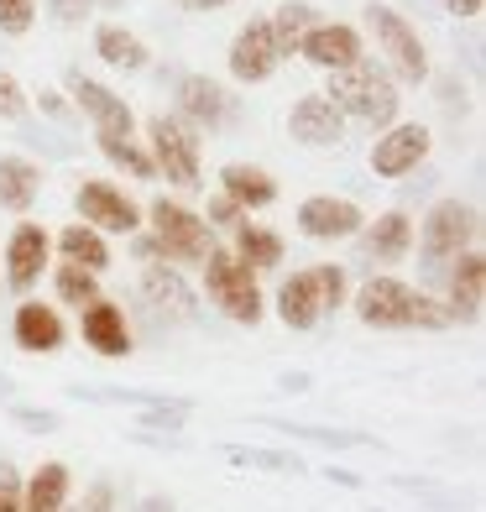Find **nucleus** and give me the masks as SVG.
Returning <instances> with one entry per match:
<instances>
[{
  "label": "nucleus",
  "mask_w": 486,
  "mask_h": 512,
  "mask_svg": "<svg viewBox=\"0 0 486 512\" xmlns=\"http://www.w3.org/2000/svg\"><path fill=\"white\" fill-rule=\"evenodd\" d=\"M147 225L136 230V256L142 262H162V267H204V256L215 251V230L204 225V215H194L189 204H178V199H152L147 204Z\"/></svg>",
  "instance_id": "1"
},
{
  "label": "nucleus",
  "mask_w": 486,
  "mask_h": 512,
  "mask_svg": "<svg viewBox=\"0 0 486 512\" xmlns=\"http://www.w3.org/2000/svg\"><path fill=\"white\" fill-rule=\"evenodd\" d=\"M356 319L372 330H450V304L398 283V277H366L356 288Z\"/></svg>",
  "instance_id": "2"
},
{
  "label": "nucleus",
  "mask_w": 486,
  "mask_h": 512,
  "mask_svg": "<svg viewBox=\"0 0 486 512\" xmlns=\"http://www.w3.org/2000/svg\"><path fill=\"white\" fill-rule=\"evenodd\" d=\"M324 100H330L340 115H356V121H366V126H398V84H392V74H382L372 58L340 68V74L330 79V95Z\"/></svg>",
  "instance_id": "3"
},
{
  "label": "nucleus",
  "mask_w": 486,
  "mask_h": 512,
  "mask_svg": "<svg viewBox=\"0 0 486 512\" xmlns=\"http://www.w3.org/2000/svg\"><path fill=\"white\" fill-rule=\"evenodd\" d=\"M204 293H210V304H215L225 319H236V324H257V319H262L257 272L241 267L225 246H215L210 256H204Z\"/></svg>",
  "instance_id": "4"
},
{
  "label": "nucleus",
  "mask_w": 486,
  "mask_h": 512,
  "mask_svg": "<svg viewBox=\"0 0 486 512\" xmlns=\"http://www.w3.org/2000/svg\"><path fill=\"white\" fill-rule=\"evenodd\" d=\"M366 32L377 37V53L387 58L392 79H403V84L429 79V53H424L419 32L408 27V16H398L392 6H366Z\"/></svg>",
  "instance_id": "5"
},
{
  "label": "nucleus",
  "mask_w": 486,
  "mask_h": 512,
  "mask_svg": "<svg viewBox=\"0 0 486 512\" xmlns=\"http://www.w3.org/2000/svg\"><path fill=\"white\" fill-rule=\"evenodd\" d=\"M147 157L168 183L199 189V131L183 126L178 115H152L147 121Z\"/></svg>",
  "instance_id": "6"
},
{
  "label": "nucleus",
  "mask_w": 486,
  "mask_h": 512,
  "mask_svg": "<svg viewBox=\"0 0 486 512\" xmlns=\"http://www.w3.org/2000/svg\"><path fill=\"white\" fill-rule=\"evenodd\" d=\"M419 251L429 267H445L460 251H476V209L460 199H439L419 225Z\"/></svg>",
  "instance_id": "7"
},
{
  "label": "nucleus",
  "mask_w": 486,
  "mask_h": 512,
  "mask_svg": "<svg viewBox=\"0 0 486 512\" xmlns=\"http://www.w3.org/2000/svg\"><path fill=\"white\" fill-rule=\"evenodd\" d=\"M74 204H79V225L100 230V236H136L142 230V204L126 189H115V183L84 178L74 189Z\"/></svg>",
  "instance_id": "8"
},
{
  "label": "nucleus",
  "mask_w": 486,
  "mask_h": 512,
  "mask_svg": "<svg viewBox=\"0 0 486 512\" xmlns=\"http://www.w3.org/2000/svg\"><path fill=\"white\" fill-rule=\"evenodd\" d=\"M68 95H74V105L89 115V126H95V142H131L136 115H131V105L115 95V89H105L100 79L68 74Z\"/></svg>",
  "instance_id": "9"
},
{
  "label": "nucleus",
  "mask_w": 486,
  "mask_h": 512,
  "mask_svg": "<svg viewBox=\"0 0 486 512\" xmlns=\"http://www.w3.org/2000/svg\"><path fill=\"white\" fill-rule=\"evenodd\" d=\"M361 204L351 199H335V194H314L298 204V230H304L309 241H345V236H361Z\"/></svg>",
  "instance_id": "10"
},
{
  "label": "nucleus",
  "mask_w": 486,
  "mask_h": 512,
  "mask_svg": "<svg viewBox=\"0 0 486 512\" xmlns=\"http://www.w3.org/2000/svg\"><path fill=\"white\" fill-rule=\"evenodd\" d=\"M429 157V126L419 121H403V126H387L372 147V173L377 178H403L413 173L419 162Z\"/></svg>",
  "instance_id": "11"
},
{
  "label": "nucleus",
  "mask_w": 486,
  "mask_h": 512,
  "mask_svg": "<svg viewBox=\"0 0 486 512\" xmlns=\"http://www.w3.org/2000/svg\"><path fill=\"white\" fill-rule=\"evenodd\" d=\"M298 58H309L314 68H330V74H340V68L361 63V32L345 27V21H319V27L304 32V42H298Z\"/></svg>",
  "instance_id": "12"
},
{
  "label": "nucleus",
  "mask_w": 486,
  "mask_h": 512,
  "mask_svg": "<svg viewBox=\"0 0 486 512\" xmlns=\"http://www.w3.org/2000/svg\"><path fill=\"white\" fill-rule=\"evenodd\" d=\"M48 262H53V236H48V230H42V225H16L11 241H6V277H11V288L27 293Z\"/></svg>",
  "instance_id": "13"
},
{
  "label": "nucleus",
  "mask_w": 486,
  "mask_h": 512,
  "mask_svg": "<svg viewBox=\"0 0 486 512\" xmlns=\"http://www.w3.org/2000/svg\"><path fill=\"white\" fill-rule=\"evenodd\" d=\"M277 48H272V27L267 21H246V27L236 32V42H230V74H236L241 84H262L277 74Z\"/></svg>",
  "instance_id": "14"
},
{
  "label": "nucleus",
  "mask_w": 486,
  "mask_h": 512,
  "mask_svg": "<svg viewBox=\"0 0 486 512\" xmlns=\"http://www.w3.org/2000/svg\"><path fill=\"white\" fill-rule=\"evenodd\" d=\"M79 335L89 351L100 356H131V324H126V309L110 304V298H95V304L79 309Z\"/></svg>",
  "instance_id": "15"
},
{
  "label": "nucleus",
  "mask_w": 486,
  "mask_h": 512,
  "mask_svg": "<svg viewBox=\"0 0 486 512\" xmlns=\"http://www.w3.org/2000/svg\"><path fill=\"white\" fill-rule=\"evenodd\" d=\"M178 105H183L178 121L183 126H199V131H215V126L230 121V95L210 74H189V79H183L178 84Z\"/></svg>",
  "instance_id": "16"
},
{
  "label": "nucleus",
  "mask_w": 486,
  "mask_h": 512,
  "mask_svg": "<svg viewBox=\"0 0 486 512\" xmlns=\"http://www.w3.org/2000/svg\"><path fill=\"white\" fill-rule=\"evenodd\" d=\"M288 131H293V142H304V147H335L345 136V115L324 95H304L288 115Z\"/></svg>",
  "instance_id": "17"
},
{
  "label": "nucleus",
  "mask_w": 486,
  "mask_h": 512,
  "mask_svg": "<svg viewBox=\"0 0 486 512\" xmlns=\"http://www.w3.org/2000/svg\"><path fill=\"white\" fill-rule=\"evenodd\" d=\"M220 194L236 204L241 215H251V209L277 204V178L267 168H251V162H225L220 168Z\"/></svg>",
  "instance_id": "18"
},
{
  "label": "nucleus",
  "mask_w": 486,
  "mask_h": 512,
  "mask_svg": "<svg viewBox=\"0 0 486 512\" xmlns=\"http://www.w3.org/2000/svg\"><path fill=\"white\" fill-rule=\"evenodd\" d=\"M277 319L288 324V330H314L324 319V304H319V283H314V267L283 277V288H277Z\"/></svg>",
  "instance_id": "19"
},
{
  "label": "nucleus",
  "mask_w": 486,
  "mask_h": 512,
  "mask_svg": "<svg viewBox=\"0 0 486 512\" xmlns=\"http://www.w3.org/2000/svg\"><path fill=\"white\" fill-rule=\"evenodd\" d=\"M11 335H16L21 351H32V356H53L58 345L68 340L63 314L48 309V304H21V309H16V324H11Z\"/></svg>",
  "instance_id": "20"
},
{
  "label": "nucleus",
  "mask_w": 486,
  "mask_h": 512,
  "mask_svg": "<svg viewBox=\"0 0 486 512\" xmlns=\"http://www.w3.org/2000/svg\"><path fill=\"white\" fill-rule=\"evenodd\" d=\"M361 246L372 262L392 267V262H403L408 246H413V220L403 215V209H392V215H377L372 225H361Z\"/></svg>",
  "instance_id": "21"
},
{
  "label": "nucleus",
  "mask_w": 486,
  "mask_h": 512,
  "mask_svg": "<svg viewBox=\"0 0 486 512\" xmlns=\"http://www.w3.org/2000/svg\"><path fill=\"white\" fill-rule=\"evenodd\" d=\"M230 256H236L241 267H251V272H272V267H283V236L277 230H267V225H251V220H241L236 230H230Z\"/></svg>",
  "instance_id": "22"
},
{
  "label": "nucleus",
  "mask_w": 486,
  "mask_h": 512,
  "mask_svg": "<svg viewBox=\"0 0 486 512\" xmlns=\"http://www.w3.org/2000/svg\"><path fill=\"white\" fill-rule=\"evenodd\" d=\"M481 293H486V262L481 251H460L450 272V314L455 319H481Z\"/></svg>",
  "instance_id": "23"
},
{
  "label": "nucleus",
  "mask_w": 486,
  "mask_h": 512,
  "mask_svg": "<svg viewBox=\"0 0 486 512\" xmlns=\"http://www.w3.org/2000/svg\"><path fill=\"white\" fill-rule=\"evenodd\" d=\"M68 507V465L42 460L37 471L21 481V512H63Z\"/></svg>",
  "instance_id": "24"
},
{
  "label": "nucleus",
  "mask_w": 486,
  "mask_h": 512,
  "mask_svg": "<svg viewBox=\"0 0 486 512\" xmlns=\"http://www.w3.org/2000/svg\"><path fill=\"white\" fill-rule=\"evenodd\" d=\"M42 194V168L32 157H0V209L27 215Z\"/></svg>",
  "instance_id": "25"
},
{
  "label": "nucleus",
  "mask_w": 486,
  "mask_h": 512,
  "mask_svg": "<svg viewBox=\"0 0 486 512\" xmlns=\"http://www.w3.org/2000/svg\"><path fill=\"white\" fill-rule=\"evenodd\" d=\"M58 251H63V262H74V267L95 272V277L110 267V246H105L100 230H89V225H63L58 230Z\"/></svg>",
  "instance_id": "26"
},
{
  "label": "nucleus",
  "mask_w": 486,
  "mask_h": 512,
  "mask_svg": "<svg viewBox=\"0 0 486 512\" xmlns=\"http://www.w3.org/2000/svg\"><path fill=\"white\" fill-rule=\"evenodd\" d=\"M267 27H272V48H277V58H293V53H298V42H304V32L319 27V11L304 6V0H288V6H277V16H267Z\"/></svg>",
  "instance_id": "27"
},
{
  "label": "nucleus",
  "mask_w": 486,
  "mask_h": 512,
  "mask_svg": "<svg viewBox=\"0 0 486 512\" xmlns=\"http://www.w3.org/2000/svg\"><path fill=\"white\" fill-rule=\"evenodd\" d=\"M142 293L152 298L157 309H173V314H183V319L194 314V293H189V283L178 277V267H162V262H152V267L142 272Z\"/></svg>",
  "instance_id": "28"
},
{
  "label": "nucleus",
  "mask_w": 486,
  "mask_h": 512,
  "mask_svg": "<svg viewBox=\"0 0 486 512\" xmlns=\"http://www.w3.org/2000/svg\"><path fill=\"white\" fill-rule=\"evenodd\" d=\"M95 53L110 68H147V42L136 32H126V27H100L95 32Z\"/></svg>",
  "instance_id": "29"
},
{
  "label": "nucleus",
  "mask_w": 486,
  "mask_h": 512,
  "mask_svg": "<svg viewBox=\"0 0 486 512\" xmlns=\"http://www.w3.org/2000/svg\"><path fill=\"white\" fill-rule=\"evenodd\" d=\"M53 288H58L63 304L84 309V304H95V298H100V277L84 272V267H74V262H63V267H53Z\"/></svg>",
  "instance_id": "30"
},
{
  "label": "nucleus",
  "mask_w": 486,
  "mask_h": 512,
  "mask_svg": "<svg viewBox=\"0 0 486 512\" xmlns=\"http://www.w3.org/2000/svg\"><path fill=\"white\" fill-rule=\"evenodd\" d=\"M100 152L115 162V168H126L131 178H157V168H152L147 147H136V142H100Z\"/></svg>",
  "instance_id": "31"
},
{
  "label": "nucleus",
  "mask_w": 486,
  "mask_h": 512,
  "mask_svg": "<svg viewBox=\"0 0 486 512\" xmlns=\"http://www.w3.org/2000/svg\"><path fill=\"white\" fill-rule=\"evenodd\" d=\"M314 283H319V304H324V314L340 309V304H345V293H351V283H345V267H335V262H319V267H314Z\"/></svg>",
  "instance_id": "32"
},
{
  "label": "nucleus",
  "mask_w": 486,
  "mask_h": 512,
  "mask_svg": "<svg viewBox=\"0 0 486 512\" xmlns=\"http://www.w3.org/2000/svg\"><path fill=\"white\" fill-rule=\"evenodd\" d=\"M37 21V0H0V32L6 37H27Z\"/></svg>",
  "instance_id": "33"
},
{
  "label": "nucleus",
  "mask_w": 486,
  "mask_h": 512,
  "mask_svg": "<svg viewBox=\"0 0 486 512\" xmlns=\"http://www.w3.org/2000/svg\"><path fill=\"white\" fill-rule=\"evenodd\" d=\"M27 89H21L11 74H0V121H21V115H27Z\"/></svg>",
  "instance_id": "34"
},
{
  "label": "nucleus",
  "mask_w": 486,
  "mask_h": 512,
  "mask_svg": "<svg viewBox=\"0 0 486 512\" xmlns=\"http://www.w3.org/2000/svg\"><path fill=\"white\" fill-rule=\"evenodd\" d=\"M241 220H246V215H241V209L230 204L225 194H215V199H210V215H204V225H210V230H215V225H225V230H236Z\"/></svg>",
  "instance_id": "35"
},
{
  "label": "nucleus",
  "mask_w": 486,
  "mask_h": 512,
  "mask_svg": "<svg viewBox=\"0 0 486 512\" xmlns=\"http://www.w3.org/2000/svg\"><path fill=\"white\" fill-rule=\"evenodd\" d=\"M53 21H63V27H74V21H84L89 11H95V0H48Z\"/></svg>",
  "instance_id": "36"
},
{
  "label": "nucleus",
  "mask_w": 486,
  "mask_h": 512,
  "mask_svg": "<svg viewBox=\"0 0 486 512\" xmlns=\"http://www.w3.org/2000/svg\"><path fill=\"white\" fill-rule=\"evenodd\" d=\"M0 512H21V481L6 460H0Z\"/></svg>",
  "instance_id": "37"
},
{
  "label": "nucleus",
  "mask_w": 486,
  "mask_h": 512,
  "mask_svg": "<svg viewBox=\"0 0 486 512\" xmlns=\"http://www.w3.org/2000/svg\"><path fill=\"white\" fill-rule=\"evenodd\" d=\"M74 512H115V492H110V481H95V486H89L84 502H79Z\"/></svg>",
  "instance_id": "38"
},
{
  "label": "nucleus",
  "mask_w": 486,
  "mask_h": 512,
  "mask_svg": "<svg viewBox=\"0 0 486 512\" xmlns=\"http://www.w3.org/2000/svg\"><path fill=\"white\" fill-rule=\"evenodd\" d=\"M37 105H42V110H48V115H53V121H68V115H74V110H68V100L58 95V89H42V95H37Z\"/></svg>",
  "instance_id": "39"
},
{
  "label": "nucleus",
  "mask_w": 486,
  "mask_h": 512,
  "mask_svg": "<svg viewBox=\"0 0 486 512\" xmlns=\"http://www.w3.org/2000/svg\"><path fill=\"white\" fill-rule=\"evenodd\" d=\"M439 6H445L450 16H481V6H486V0H439Z\"/></svg>",
  "instance_id": "40"
},
{
  "label": "nucleus",
  "mask_w": 486,
  "mask_h": 512,
  "mask_svg": "<svg viewBox=\"0 0 486 512\" xmlns=\"http://www.w3.org/2000/svg\"><path fill=\"white\" fill-rule=\"evenodd\" d=\"M183 11H215V6H230V0H178Z\"/></svg>",
  "instance_id": "41"
},
{
  "label": "nucleus",
  "mask_w": 486,
  "mask_h": 512,
  "mask_svg": "<svg viewBox=\"0 0 486 512\" xmlns=\"http://www.w3.org/2000/svg\"><path fill=\"white\" fill-rule=\"evenodd\" d=\"M105 6H121V0H105Z\"/></svg>",
  "instance_id": "42"
},
{
  "label": "nucleus",
  "mask_w": 486,
  "mask_h": 512,
  "mask_svg": "<svg viewBox=\"0 0 486 512\" xmlns=\"http://www.w3.org/2000/svg\"><path fill=\"white\" fill-rule=\"evenodd\" d=\"M63 512H68V507H63Z\"/></svg>",
  "instance_id": "43"
}]
</instances>
